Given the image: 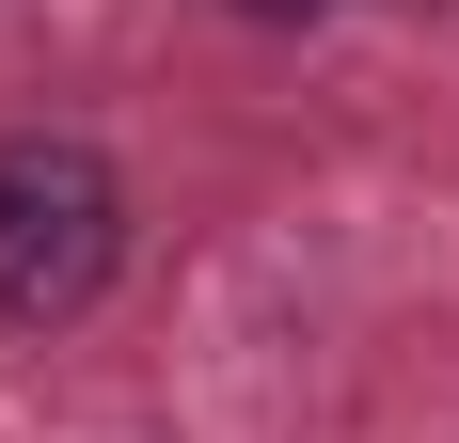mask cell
Masks as SVG:
<instances>
[{"label":"cell","mask_w":459,"mask_h":443,"mask_svg":"<svg viewBox=\"0 0 459 443\" xmlns=\"http://www.w3.org/2000/svg\"><path fill=\"white\" fill-rule=\"evenodd\" d=\"M127 269V175L80 127H0V333H64Z\"/></svg>","instance_id":"obj_1"},{"label":"cell","mask_w":459,"mask_h":443,"mask_svg":"<svg viewBox=\"0 0 459 443\" xmlns=\"http://www.w3.org/2000/svg\"><path fill=\"white\" fill-rule=\"evenodd\" d=\"M238 16H270V32H285V16H333V0H238Z\"/></svg>","instance_id":"obj_2"}]
</instances>
